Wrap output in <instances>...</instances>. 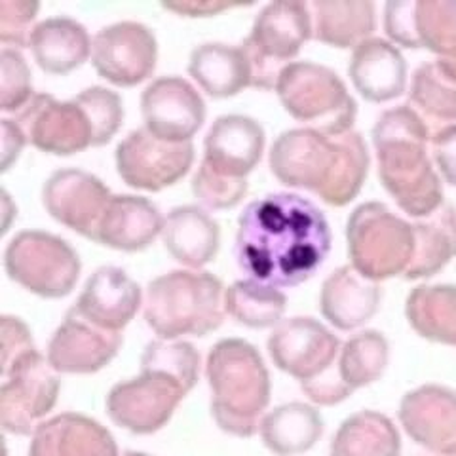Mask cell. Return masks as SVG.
<instances>
[{"label":"cell","mask_w":456,"mask_h":456,"mask_svg":"<svg viewBox=\"0 0 456 456\" xmlns=\"http://www.w3.org/2000/svg\"><path fill=\"white\" fill-rule=\"evenodd\" d=\"M156 60V37L142 23L120 21L109 25L92 42V63L99 77L122 88L147 80L154 73Z\"/></svg>","instance_id":"cell-14"},{"label":"cell","mask_w":456,"mask_h":456,"mask_svg":"<svg viewBox=\"0 0 456 456\" xmlns=\"http://www.w3.org/2000/svg\"><path fill=\"white\" fill-rule=\"evenodd\" d=\"M382 289L379 281L360 274L354 266H340L325 278L320 306L323 318L340 331H354L379 312Z\"/></svg>","instance_id":"cell-24"},{"label":"cell","mask_w":456,"mask_h":456,"mask_svg":"<svg viewBox=\"0 0 456 456\" xmlns=\"http://www.w3.org/2000/svg\"><path fill=\"white\" fill-rule=\"evenodd\" d=\"M37 12L35 0H0V40L16 48L28 46Z\"/></svg>","instance_id":"cell-42"},{"label":"cell","mask_w":456,"mask_h":456,"mask_svg":"<svg viewBox=\"0 0 456 456\" xmlns=\"http://www.w3.org/2000/svg\"><path fill=\"white\" fill-rule=\"evenodd\" d=\"M263 126L241 114H226L211 124L204 142V160L217 174L246 179L263 159Z\"/></svg>","instance_id":"cell-20"},{"label":"cell","mask_w":456,"mask_h":456,"mask_svg":"<svg viewBox=\"0 0 456 456\" xmlns=\"http://www.w3.org/2000/svg\"><path fill=\"white\" fill-rule=\"evenodd\" d=\"M16 122L27 141L42 152L70 156L94 147L92 122L77 99L57 102L48 94H37L20 110Z\"/></svg>","instance_id":"cell-15"},{"label":"cell","mask_w":456,"mask_h":456,"mask_svg":"<svg viewBox=\"0 0 456 456\" xmlns=\"http://www.w3.org/2000/svg\"><path fill=\"white\" fill-rule=\"evenodd\" d=\"M352 266L373 281L407 273L415 255V228L380 202L355 208L346 223Z\"/></svg>","instance_id":"cell-6"},{"label":"cell","mask_w":456,"mask_h":456,"mask_svg":"<svg viewBox=\"0 0 456 456\" xmlns=\"http://www.w3.org/2000/svg\"><path fill=\"white\" fill-rule=\"evenodd\" d=\"M303 392L308 395L310 402L318 403V405H337L340 402H345L354 392L346 387L345 382L338 377V369H331L330 373L322 375L320 379L301 384Z\"/></svg>","instance_id":"cell-46"},{"label":"cell","mask_w":456,"mask_h":456,"mask_svg":"<svg viewBox=\"0 0 456 456\" xmlns=\"http://www.w3.org/2000/svg\"><path fill=\"white\" fill-rule=\"evenodd\" d=\"M35 97L31 69L18 48L0 52V109L16 112Z\"/></svg>","instance_id":"cell-40"},{"label":"cell","mask_w":456,"mask_h":456,"mask_svg":"<svg viewBox=\"0 0 456 456\" xmlns=\"http://www.w3.org/2000/svg\"><path fill=\"white\" fill-rule=\"evenodd\" d=\"M384 31L392 45L411 50L420 48L417 35V0H390L384 8Z\"/></svg>","instance_id":"cell-43"},{"label":"cell","mask_w":456,"mask_h":456,"mask_svg":"<svg viewBox=\"0 0 456 456\" xmlns=\"http://www.w3.org/2000/svg\"><path fill=\"white\" fill-rule=\"evenodd\" d=\"M124 456H151V454H145V452H137V451H127Z\"/></svg>","instance_id":"cell-49"},{"label":"cell","mask_w":456,"mask_h":456,"mask_svg":"<svg viewBox=\"0 0 456 456\" xmlns=\"http://www.w3.org/2000/svg\"><path fill=\"white\" fill-rule=\"evenodd\" d=\"M27 456H118V447L97 420L61 412L37 428Z\"/></svg>","instance_id":"cell-22"},{"label":"cell","mask_w":456,"mask_h":456,"mask_svg":"<svg viewBox=\"0 0 456 456\" xmlns=\"http://www.w3.org/2000/svg\"><path fill=\"white\" fill-rule=\"evenodd\" d=\"M192 192L198 202L209 209H231L244 200L248 192V179L221 175L202 162L192 177Z\"/></svg>","instance_id":"cell-41"},{"label":"cell","mask_w":456,"mask_h":456,"mask_svg":"<svg viewBox=\"0 0 456 456\" xmlns=\"http://www.w3.org/2000/svg\"><path fill=\"white\" fill-rule=\"evenodd\" d=\"M312 33V10L303 0H276L266 4L241 45L251 67L253 88H276L281 70L293 63L291 60Z\"/></svg>","instance_id":"cell-8"},{"label":"cell","mask_w":456,"mask_h":456,"mask_svg":"<svg viewBox=\"0 0 456 456\" xmlns=\"http://www.w3.org/2000/svg\"><path fill=\"white\" fill-rule=\"evenodd\" d=\"M141 301L142 293L137 281L122 268L103 266L86 281L73 308L82 318L103 330L122 333L124 327L135 318Z\"/></svg>","instance_id":"cell-21"},{"label":"cell","mask_w":456,"mask_h":456,"mask_svg":"<svg viewBox=\"0 0 456 456\" xmlns=\"http://www.w3.org/2000/svg\"><path fill=\"white\" fill-rule=\"evenodd\" d=\"M270 169L285 187L310 191L325 204L342 208L363 187L369 151L354 130L331 135L314 127H297L274 141Z\"/></svg>","instance_id":"cell-2"},{"label":"cell","mask_w":456,"mask_h":456,"mask_svg":"<svg viewBox=\"0 0 456 456\" xmlns=\"http://www.w3.org/2000/svg\"><path fill=\"white\" fill-rule=\"evenodd\" d=\"M350 80L370 103H387L407 88V63L395 45L384 38H369L354 50Z\"/></svg>","instance_id":"cell-23"},{"label":"cell","mask_w":456,"mask_h":456,"mask_svg":"<svg viewBox=\"0 0 456 456\" xmlns=\"http://www.w3.org/2000/svg\"><path fill=\"white\" fill-rule=\"evenodd\" d=\"M35 350L31 331L20 318H0V375H4L13 363Z\"/></svg>","instance_id":"cell-44"},{"label":"cell","mask_w":456,"mask_h":456,"mask_svg":"<svg viewBox=\"0 0 456 456\" xmlns=\"http://www.w3.org/2000/svg\"><path fill=\"white\" fill-rule=\"evenodd\" d=\"M145 130L171 142H191L206 120V103L191 82L166 77L147 86L141 97Z\"/></svg>","instance_id":"cell-16"},{"label":"cell","mask_w":456,"mask_h":456,"mask_svg":"<svg viewBox=\"0 0 456 456\" xmlns=\"http://www.w3.org/2000/svg\"><path fill=\"white\" fill-rule=\"evenodd\" d=\"M141 370H162L191 392L200 375V354L184 340H152L141 355Z\"/></svg>","instance_id":"cell-38"},{"label":"cell","mask_w":456,"mask_h":456,"mask_svg":"<svg viewBox=\"0 0 456 456\" xmlns=\"http://www.w3.org/2000/svg\"><path fill=\"white\" fill-rule=\"evenodd\" d=\"M412 228H415V255L405 278H430L456 256V209L441 206L430 217L412 223Z\"/></svg>","instance_id":"cell-33"},{"label":"cell","mask_w":456,"mask_h":456,"mask_svg":"<svg viewBox=\"0 0 456 456\" xmlns=\"http://www.w3.org/2000/svg\"><path fill=\"white\" fill-rule=\"evenodd\" d=\"M399 422L417 445L439 456H456V392L424 384L403 395Z\"/></svg>","instance_id":"cell-19"},{"label":"cell","mask_w":456,"mask_h":456,"mask_svg":"<svg viewBox=\"0 0 456 456\" xmlns=\"http://www.w3.org/2000/svg\"><path fill=\"white\" fill-rule=\"evenodd\" d=\"M10 280L45 298H61L75 289L80 256L65 240L40 231H25L13 238L4 255Z\"/></svg>","instance_id":"cell-9"},{"label":"cell","mask_w":456,"mask_h":456,"mask_svg":"<svg viewBox=\"0 0 456 456\" xmlns=\"http://www.w3.org/2000/svg\"><path fill=\"white\" fill-rule=\"evenodd\" d=\"M122 342V333L107 331L70 308L50 340L48 362L57 373H97L117 358Z\"/></svg>","instance_id":"cell-18"},{"label":"cell","mask_w":456,"mask_h":456,"mask_svg":"<svg viewBox=\"0 0 456 456\" xmlns=\"http://www.w3.org/2000/svg\"><path fill=\"white\" fill-rule=\"evenodd\" d=\"M330 251L331 231L323 211L298 194H266L238 219V268L273 288L305 283L322 268Z\"/></svg>","instance_id":"cell-1"},{"label":"cell","mask_w":456,"mask_h":456,"mask_svg":"<svg viewBox=\"0 0 456 456\" xmlns=\"http://www.w3.org/2000/svg\"><path fill=\"white\" fill-rule=\"evenodd\" d=\"M162 240L177 263L202 268L217 256L221 228L204 208L181 206L167 213Z\"/></svg>","instance_id":"cell-26"},{"label":"cell","mask_w":456,"mask_h":456,"mask_svg":"<svg viewBox=\"0 0 456 456\" xmlns=\"http://www.w3.org/2000/svg\"><path fill=\"white\" fill-rule=\"evenodd\" d=\"M0 426L12 436H33L60 395V379L38 350L23 355L3 375Z\"/></svg>","instance_id":"cell-10"},{"label":"cell","mask_w":456,"mask_h":456,"mask_svg":"<svg viewBox=\"0 0 456 456\" xmlns=\"http://www.w3.org/2000/svg\"><path fill=\"white\" fill-rule=\"evenodd\" d=\"M432 154L439 175L456 187V124L441 127L432 135Z\"/></svg>","instance_id":"cell-45"},{"label":"cell","mask_w":456,"mask_h":456,"mask_svg":"<svg viewBox=\"0 0 456 456\" xmlns=\"http://www.w3.org/2000/svg\"><path fill=\"white\" fill-rule=\"evenodd\" d=\"M276 92L283 109L298 122L325 134H346L355 122L354 97L335 70L310 61H293L281 70Z\"/></svg>","instance_id":"cell-7"},{"label":"cell","mask_w":456,"mask_h":456,"mask_svg":"<svg viewBox=\"0 0 456 456\" xmlns=\"http://www.w3.org/2000/svg\"><path fill=\"white\" fill-rule=\"evenodd\" d=\"M411 103L428 118L456 124V84L437 63L420 65L411 80Z\"/></svg>","instance_id":"cell-37"},{"label":"cell","mask_w":456,"mask_h":456,"mask_svg":"<svg viewBox=\"0 0 456 456\" xmlns=\"http://www.w3.org/2000/svg\"><path fill=\"white\" fill-rule=\"evenodd\" d=\"M268 354L280 370L306 384L337 365L340 342L318 320L291 318L281 322L270 335Z\"/></svg>","instance_id":"cell-13"},{"label":"cell","mask_w":456,"mask_h":456,"mask_svg":"<svg viewBox=\"0 0 456 456\" xmlns=\"http://www.w3.org/2000/svg\"><path fill=\"white\" fill-rule=\"evenodd\" d=\"M426 122L407 105L384 110L373 127V145L384 189L407 216L424 219L444 206V184L428 156Z\"/></svg>","instance_id":"cell-3"},{"label":"cell","mask_w":456,"mask_h":456,"mask_svg":"<svg viewBox=\"0 0 456 456\" xmlns=\"http://www.w3.org/2000/svg\"><path fill=\"white\" fill-rule=\"evenodd\" d=\"M405 316L422 338L456 348V285H419L407 297Z\"/></svg>","instance_id":"cell-31"},{"label":"cell","mask_w":456,"mask_h":456,"mask_svg":"<svg viewBox=\"0 0 456 456\" xmlns=\"http://www.w3.org/2000/svg\"><path fill=\"white\" fill-rule=\"evenodd\" d=\"M164 217L141 196H112L97 226L94 241L118 251H142L162 236Z\"/></svg>","instance_id":"cell-25"},{"label":"cell","mask_w":456,"mask_h":456,"mask_svg":"<svg viewBox=\"0 0 456 456\" xmlns=\"http://www.w3.org/2000/svg\"><path fill=\"white\" fill-rule=\"evenodd\" d=\"M0 142H3V169H10V166L18 160L20 152L23 151L27 137L21 126L16 120L4 118L0 122Z\"/></svg>","instance_id":"cell-47"},{"label":"cell","mask_w":456,"mask_h":456,"mask_svg":"<svg viewBox=\"0 0 456 456\" xmlns=\"http://www.w3.org/2000/svg\"><path fill=\"white\" fill-rule=\"evenodd\" d=\"M75 99L92 122L94 147H102L117 135L124 120L122 99L117 92L94 86V88L80 92Z\"/></svg>","instance_id":"cell-39"},{"label":"cell","mask_w":456,"mask_h":456,"mask_svg":"<svg viewBox=\"0 0 456 456\" xmlns=\"http://www.w3.org/2000/svg\"><path fill=\"white\" fill-rule=\"evenodd\" d=\"M259 432L270 452L297 456L318 444L323 434V419L316 407L293 402L268 411Z\"/></svg>","instance_id":"cell-30"},{"label":"cell","mask_w":456,"mask_h":456,"mask_svg":"<svg viewBox=\"0 0 456 456\" xmlns=\"http://www.w3.org/2000/svg\"><path fill=\"white\" fill-rule=\"evenodd\" d=\"M189 73L208 95L226 99L251 86V67L241 46L208 42L192 50Z\"/></svg>","instance_id":"cell-29"},{"label":"cell","mask_w":456,"mask_h":456,"mask_svg":"<svg viewBox=\"0 0 456 456\" xmlns=\"http://www.w3.org/2000/svg\"><path fill=\"white\" fill-rule=\"evenodd\" d=\"M92 42L82 23L70 18H50L33 28L28 48L42 70L67 75L88 61Z\"/></svg>","instance_id":"cell-27"},{"label":"cell","mask_w":456,"mask_h":456,"mask_svg":"<svg viewBox=\"0 0 456 456\" xmlns=\"http://www.w3.org/2000/svg\"><path fill=\"white\" fill-rule=\"evenodd\" d=\"M288 298L273 285L256 280H238L224 291V308L232 320L253 330L278 327Z\"/></svg>","instance_id":"cell-34"},{"label":"cell","mask_w":456,"mask_h":456,"mask_svg":"<svg viewBox=\"0 0 456 456\" xmlns=\"http://www.w3.org/2000/svg\"><path fill=\"white\" fill-rule=\"evenodd\" d=\"M402 436L382 412L360 411L337 430L330 456H399Z\"/></svg>","instance_id":"cell-32"},{"label":"cell","mask_w":456,"mask_h":456,"mask_svg":"<svg viewBox=\"0 0 456 456\" xmlns=\"http://www.w3.org/2000/svg\"><path fill=\"white\" fill-rule=\"evenodd\" d=\"M206 377L211 415L223 432L253 437L270 403V375L259 350L248 340H219L208 354Z\"/></svg>","instance_id":"cell-4"},{"label":"cell","mask_w":456,"mask_h":456,"mask_svg":"<svg viewBox=\"0 0 456 456\" xmlns=\"http://www.w3.org/2000/svg\"><path fill=\"white\" fill-rule=\"evenodd\" d=\"M189 390L162 370H141V375L118 382L107 395L110 420L124 430L149 436L162 430Z\"/></svg>","instance_id":"cell-11"},{"label":"cell","mask_w":456,"mask_h":456,"mask_svg":"<svg viewBox=\"0 0 456 456\" xmlns=\"http://www.w3.org/2000/svg\"><path fill=\"white\" fill-rule=\"evenodd\" d=\"M223 283L209 273L175 270L149 283L145 322L164 340L206 337L224 322Z\"/></svg>","instance_id":"cell-5"},{"label":"cell","mask_w":456,"mask_h":456,"mask_svg":"<svg viewBox=\"0 0 456 456\" xmlns=\"http://www.w3.org/2000/svg\"><path fill=\"white\" fill-rule=\"evenodd\" d=\"M194 145L171 142L152 135L145 127L127 134L117 147V169L132 189L159 192L189 174Z\"/></svg>","instance_id":"cell-12"},{"label":"cell","mask_w":456,"mask_h":456,"mask_svg":"<svg viewBox=\"0 0 456 456\" xmlns=\"http://www.w3.org/2000/svg\"><path fill=\"white\" fill-rule=\"evenodd\" d=\"M234 6L240 4H232V3H217V0H191V3H166L164 8L171 10L179 13V16H187V18H208V16H217V13L224 12V10H231Z\"/></svg>","instance_id":"cell-48"},{"label":"cell","mask_w":456,"mask_h":456,"mask_svg":"<svg viewBox=\"0 0 456 456\" xmlns=\"http://www.w3.org/2000/svg\"><path fill=\"white\" fill-rule=\"evenodd\" d=\"M420 48L437 55V67L456 84V0H417Z\"/></svg>","instance_id":"cell-35"},{"label":"cell","mask_w":456,"mask_h":456,"mask_svg":"<svg viewBox=\"0 0 456 456\" xmlns=\"http://www.w3.org/2000/svg\"><path fill=\"white\" fill-rule=\"evenodd\" d=\"M110 198L103 181L82 169L55 171L42 189V202L50 216L90 240H95Z\"/></svg>","instance_id":"cell-17"},{"label":"cell","mask_w":456,"mask_h":456,"mask_svg":"<svg viewBox=\"0 0 456 456\" xmlns=\"http://www.w3.org/2000/svg\"><path fill=\"white\" fill-rule=\"evenodd\" d=\"M390 363V345L379 331L367 330L345 342L338 354V377L354 392L384 375Z\"/></svg>","instance_id":"cell-36"},{"label":"cell","mask_w":456,"mask_h":456,"mask_svg":"<svg viewBox=\"0 0 456 456\" xmlns=\"http://www.w3.org/2000/svg\"><path fill=\"white\" fill-rule=\"evenodd\" d=\"M314 38L333 48H358L373 38L377 12L370 0H316L310 4Z\"/></svg>","instance_id":"cell-28"}]
</instances>
